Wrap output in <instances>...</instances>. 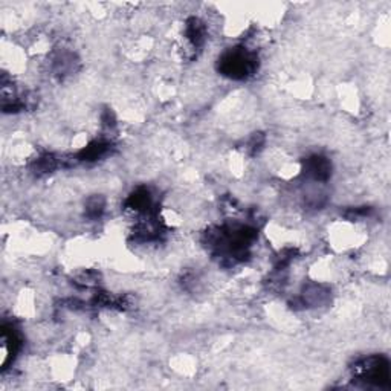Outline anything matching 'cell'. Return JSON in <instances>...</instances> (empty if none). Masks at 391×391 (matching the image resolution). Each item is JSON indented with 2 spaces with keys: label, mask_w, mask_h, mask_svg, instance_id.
I'll list each match as a JSON object with an SVG mask.
<instances>
[{
  "label": "cell",
  "mask_w": 391,
  "mask_h": 391,
  "mask_svg": "<svg viewBox=\"0 0 391 391\" xmlns=\"http://www.w3.org/2000/svg\"><path fill=\"white\" fill-rule=\"evenodd\" d=\"M307 173L313 177V179H320L324 180L329 177L330 175V165L329 162L324 159V157L315 156L312 159L307 162Z\"/></svg>",
  "instance_id": "2"
},
{
  "label": "cell",
  "mask_w": 391,
  "mask_h": 391,
  "mask_svg": "<svg viewBox=\"0 0 391 391\" xmlns=\"http://www.w3.org/2000/svg\"><path fill=\"white\" fill-rule=\"evenodd\" d=\"M255 57L245 49H236L228 52L222 58L220 69L225 75H229L232 78H245L255 71Z\"/></svg>",
  "instance_id": "1"
}]
</instances>
